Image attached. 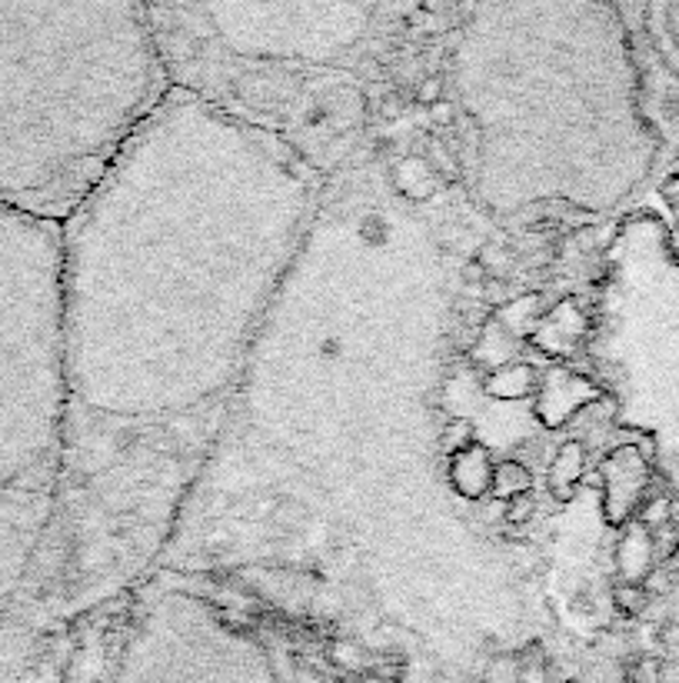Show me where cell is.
Listing matches in <instances>:
<instances>
[{"instance_id":"cell-5","label":"cell","mask_w":679,"mask_h":683,"mask_svg":"<svg viewBox=\"0 0 679 683\" xmlns=\"http://www.w3.org/2000/svg\"><path fill=\"white\" fill-rule=\"evenodd\" d=\"M113 683H277L267 650L210 603L170 593L150 603Z\"/></svg>"},{"instance_id":"cell-4","label":"cell","mask_w":679,"mask_h":683,"mask_svg":"<svg viewBox=\"0 0 679 683\" xmlns=\"http://www.w3.org/2000/svg\"><path fill=\"white\" fill-rule=\"evenodd\" d=\"M71 404L63 227L0 207V490L57 450Z\"/></svg>"},{"instance_id":"cell-2","label":"cell","mask_w":679,"mask_h":683,"mask_svg":"<svg viewBox=\"0 0 679 683\" xmlns=\"http://www.w3.org/2000/svg\"><path fill=\"white\" fill-rule=\"evenodd\" d=\"M493 210H609L656 160L626 27L607 4L476 7L453 61Z\"/></svg>"},{"instance_id":"cell-1","label":"cell","mask_w":679,"mask_h":683,"mask_svg":"<svg viewBox=\"0 0 679 683\" xmlns=\"http://www.w3.org/2000/svg\"><path fill=\"white\" fill-rule=\"evenodd\" d=\"M313 197L293 147L174 83L63 224L73 404L167 417L224 394L303 247Z\"/></svg>"},{"instance_id":"cell-3","label":"cell","mask_w":679,"mask_h":683,"mask_svg":"<svg viewBox=\"0 0 679 683\" xmlns=\"http://www.w3.org/2000/svg\"><path fill=\"white\" fill-rule=\"evenodd\" d=\"M170 87L137 4H0V207L63 227Z\"/></svg>"}]
</instances>
